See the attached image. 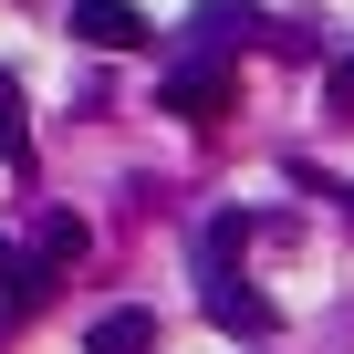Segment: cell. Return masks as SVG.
Here are the masks:
<instances>
[{
    "instance_id": "cell-3",
    "label": "cell",
    "mask_w": 354,
    "mask_h": 354,
    "mask_svg": "<svg viewBox=\"0 0 354 354\" xmlns=\"http://www.w3.org/2000/svg\"><path fill=\"white\" fill-rule=\"evenodd\" d=\"M84 354H156V313H146V302H115V313H94Z\"/></svg>"
},
{
    "instance_id": "cell-9",
    "label": "cell",
    "mask_w": 354,
    "mask_h": 354,
    "mask_svg": "<svg viewBox=\"0 0 354 354\" xmlns=\"http://www.w3.org/2000/svg\"><path fill=\"white\" fill-rule=\"evenodd\" d=\"M0 104H11V73H0Z\"/></svg>"
},
{
    "instance_id": "cell-4",
    "label": "cell",
    "mask_w": 354,
    "mask_h": 354,
    "mask_svg": "<svg viewBox=\"0 0 354 354\" xmlns=\"http://www.w3.org/2000/svg\"><path fill=\"white\" fill-rule=\"evenodd\" d=\"M84 250H94V240H84V219H42V250H32V261H42V281H63Z\"/></svg>"
},
{
    "instance_id": "cell-5",
    "label": "cell",
    "mask_w": 354,
    "mask_h": 354,
    "mask_svg": "<svg viewBox=\"0 0 354 354\" xmlns=\"http://www.w3.org/2000/svg\"><path fill=\"white\" fill-rule=\"evenodd\" d=\"M209 313H219L230 333H271V323H281V313H271L261 292H230V281H209Z\"/></svg>"
},
{
    "instance_id": "cell-6",
    "label": "cell",
    "mask_w": 354,
    "mask_h": 354,
    "mask_svg": "<svg viewBox=\"0 0 354 354\" xmlns=\"http://www.w3.org/2000/svg\"><path fill=\"white\" fill-rule=\"evenodd\" d=\"M0 302H11V313H21V302H42V261H32V250H11V240H0Z\"/></svg>"
},
{
    "instance_id": "cell-2",
    "label": "cell",
    "mask_w": 354,
    "mask_h": 354,
    "mask_svg": "<svg viewBox=\"0 0 354 354\" xmlns=\"http://www.w3.org/2000/svg\"><path fill=\"white\" fill-rule=\"evenodd\" d=\"M230 104H240V84H230L219 63H177V73H167V115H188V125H219Z\"/></svg>"
},
{
    "instance_id": "cell-1",
    "label": "cell",
    "mask_w": 354,
    "mask_h": 354,
    "mask_svg": "<svg viewBox=\"0 0 354 354\" xmlns=\"http://www.w3.org/2000/svg\"><path fill=\"white\" fill-rule=\"evenodd\" d=\"M73 32H84L94 53H146V42H156V21L136 11V0H73Z\"/></svg>"
},
{
    "instance_id": "cell-7",
    "label": "cell",
    "mask_w": 354,
    "mask_h": 354,
    "mask_svg": "<svg viewBox=\"0 0 354 354\" xmlns=\"http://www.w3.org/2000/svg\"><path fill=\"white\" fill-rule=\"evenodd\" d=\"M250 21H261L250 0H198V32H209V42H230V32H250Z\"/></svg>"
},
{
    "instance_id": "cell-8",
    "label": "cell",
    "mask_w": 354,
    "mask_h": 354,
    "mask_svg": "<svg viewBox=\"0 0 354 354\" xmlns=\"http://www.w3.org/2000/svg\"><path fill=\"white\" fill-rule=\"evenodd\" d=\"M333 94H344V104H354V63H344V73H333Z\"/></svg>"
}]
</instances>
